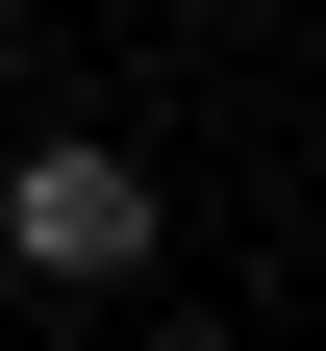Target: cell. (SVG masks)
I'll list each match as a JSON object with an SVG mask.
<instances>
[{
  "label": "cell",
  "instance_id": "obj_1",
  "mask_svg": "<svg viewBox=\"0 0 326 351\" xmlns=\"http://www.w3.org/2000/svg\"><path fill=\"white\" fill-rule=\"evenodd\" d=\"M0 276L25 301H126L151 276V151H126V125H25V151H0Z\"/></svg>",
  "mask_w": 326,
  "mask_h": 351
},
{
  "label": "cell",
  "instance_id": "obj_2",
  "mask_svg": "<svg viewBox=\"0 0 326 351\" xmlns=\"http://www.w3.org/2000/svg\"><path fill=\"white\" fill-rule=\"evenodd\" d=\"M0 101H25V0H0Z\"/></svg>",
  "mask_w": 326,
  "mask_h": 351
}]
</instances>
